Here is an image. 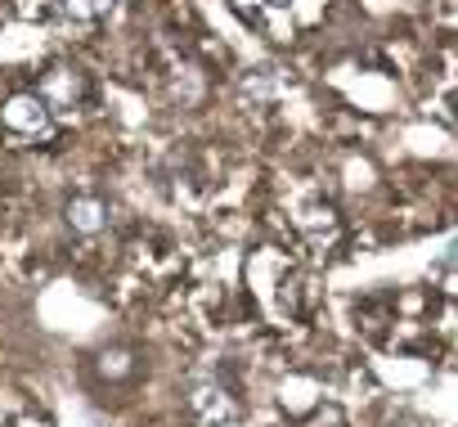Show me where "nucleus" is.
Returning a JSON list of instances; mask_svg holds the SVG:
<instances>
[{
  "label": "nucleus",
  "mask_w": 458,
  "mask_h": 427,
  "mask_svg": "<svg viewBox=\"0 0 458 427\" xmlns=\"http://www.w3.org/2000/svg\"><path fill=\"white\" fill-rule=\"evenodd\" d=\"M193 409H198L207 423H211V418H220V423H225V418H234V405L225 400L220 387H198V391H193Z\"/></svg>",
  "instance_id": "4"
},
{
  "label": "nucleus",
  "mask_w": 458,
  "mask_h": 427,
  "mask_svg": "<svg viewBox=\"0 0 458 427\" xmlns=\"http://www.w3.org/2000/svg\"><path fill=\"white\" fill-rule=\"evenodd\" d=\"M0 122H5L10 131H19V135H46L50 108H46L37 95H14L5 108H0Z\"/></svg>",
  "instance_id": "1"
},
{
  "label": "nucleus",
  "mask_w": 458,
  "mask_h": 427,
  "mask_svg": "<svg viewBox=\"0 0 458 427\" xmlns=\"http://www.w3.org/2000/svg\"><path fill=\"white\" fill-rule=\"evenodd\" d=\"M113 10V0H64V14L77 19V23H95Z\"/></svg>",
  "instance_id": "5"
},
{
  "label": "nucleus",
  "mask_w": 458,
  "mask_h": 427,
  "mask_svg": "<svg viewBox=\"0 0 458 427\" xmlns=\"http://www.w3.org/2000/svg\"><path fill=\"white\" fill-rule=\"evenodd\" d=\"M81 90H86V86H81V77H77V73L55 68V73L41 81V95H37V99H41L46 108H50V104H77V99H81Z\"/></svg>",
  "instance_id": "3"
},
{
  "label": "nucleus",
  "mask_w": 458,
  "mask_h": 427,
  "mask_svg": "<svg viewBox=\"0 0 458 427\" xmlns=\"http://www.w3.org/2000/svg\"><path fill=\"white\" fill-rule=\"evenodd\" d=\"M68 226H72L77 235H99V230L108 226L104 198H72V202H68Z\"/></svg>",
  "instance_id": "2"
},
{
  "label": "nucleus",
  "mask_w": 458,
  "mask_h": 427,
  "mask_svg": "<svg viewBox=\"0 0 458 427\" xmlns=\"http://www.w3.org/2000/svg\"><path fill=\"white\" fill-rule=\"evenodd\" d=\"M270 5H288V0H270Z\"/></svg>",
  "instance_id": "6"
}]
</instances>
